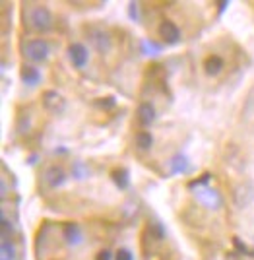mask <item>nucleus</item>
<instances>
[{
  "instance_id": "obj_1",
  "label": "nucleus",
  "mask_w": 254,
  "mask_h": 260,
  "mask_svg": "<svg viewBox=\"0 0 254 260\" xmlns=\"http://www.w3.org/2000/svg\"><path fill=\"white\" fill-rule=\"evenodd\" d=\"M27 25L37 33H47L53 29V14L49 8H45L41 4H33L29 8L27 16Z\"/></svg>"
},
{
  "instance_id": "obj_2",
  "label": "nucleus",
  "mask_w": 254,
  "mask_h": 260,
  "mask_svg": "<svg viewBox=\"0 0 254 260\" xmlns=\"http://www.w3.org/2000/svg\"><path fill=\"white\" fill-rule=\"evenodd\" d=\"M25 56L31 60V62H45L49 58V53H51V47L45 39H29L25 43V49H23Z\"/></svg>"
},
{
  "instance_id": "obj_3",
  "label": "nucleus",
  "mask_w": 254,
  "mask_h": 260,
  "mask_svg": "<svg viewBox=\"0 0 254 260\" xmlns=\"http://www.w3.org/2000/svg\"><path fill=\"white\" fill-rule=\"evenodd\" d=\"M43 107L47 113H51V115H60V113H64L66 111V99L62 98L58 91L55 89H47L43 93Z\"/></svg>"
},
{
  "instance_id": "obj_4",
  "label": "nucleus",
  "mask_w": 254,
  "mask_h": 260,
  "mask_svg": "<svg viewBox=\"0 0 254 260\" xmlns=\"http://www.w3.org/2000/svg\"><path fill=\"white\" fill-rule=\"evenodd\" d=\"M159 37L165 41L167 45H177L180 41V29H178V25L175 22H171V20H163V22L159 23Z\"/></svg>"
},
{
  "instance_id": "obj_5",
  "label": "nucleus",
  "mask_w": 254,
  "mask_h": 260,
  "mask_svg": "<svg viewBox=\"0 0 254 260\" xmlns=\"http://www.w3.org/2000/svg\"><path fill=\"white\" fill-rule=\"evenodd\" d=\"M68 56H70L72 64L76 66V68H86V66H88V60H89V51L86 45L72 43L70 47H68Z\"/></svg>"
},
{
  "instance_id": "obj_6",
  "label": "nucleus",
  "mask_w": 254,
  "mask_h": 260,
  "mask_svg": "<svg viewBox=\"0 0 254 260\" xmlns=\"http://www.w3.org/2000/svg\"><path fill=\"white\" fill-rule=\"evenodd\" d=\"M196 198H198V202L202 206H206L208 210H217V208L223 204V198L217 190H213V188H202L196 192Z\"/></svg>"
},
{
  "instance_id": "obj_7",
  "label": "nucleus",
  "mask_w": 254,
  "mask_h": 260,
  "mask_svg": "<svg viewBox=\"0 0 254 260\" xmlns=\"http://www.w3.org/2000/svg\"><path fill=\"white\" fill-rule=\"evenodd\" d=\"M89 41H91V47L97 51V53L105 54L111 51V37L107 31H103V29H91L89 33Z\"/></svg>"
},
{
  "instance_id": "obj_8",
  "label": "nucleus",
  "mask_w": 254,
  "mask_h": 260,
  "mask_svg": "<svg viewBox=\"0 0 254 260\" xmlns=\"http://www.w3.org/2000/svg\"><path fill=\"white\" fill-rule=\"evenodd\" d=\"M62 239H64V243L70 245V247H78L82 241H84V235H82V229L78 223L74 221H68L62 225Z\"/></svg>"
},
{
  "instance_id": "obj_9",
  "label": "nucleus",
  "mask_w": 254,
  "mask_h": 260,
  "mask_svg": "<svg viewBox=\"0 0 254 260\" xmlns=\"http://www.w3.org/2000/svg\"><path fill=\"white\" fill-rule=\"evenodd\" d=\"M66 179H68L66 171H64L62 167H58V165H53V167H49V169L45 171V183L49 184L51 188L62 186V184L66 183Z\"/></svg>"
},
{
  "instance_id": "obj_10",
  "label": "nucleus",
  "mask_w": 254,
  "mask_h": 260,
  "mask_svg": "<svg viewBox=\"0 0 254 260\" xmlns=\"http://www.w3.org/2000/svg\"><path fill=\"white\" fill-rule=\"evenodd\" d=\"M155 119H157V111L152 103H140V107H138V122L142 124V126H150V124H154Z\"/></svg>"
},
{
  "instance_id": "obj_11",
  "label": "nucleus",
  "mask_w": 254,
  "mask_h": 260,
  "mask_svg": "<svg viewBox=\"0 0 254 260\" xmlns=\"http://www.w3.org/2000/svg\"><path fill=\"white\" fill-rule=\"evenodd\" d=\"M202 66H204V72L208 76H220L221 72H223V68H225V62H223V58H221L220 54H210Z\"/></svg>"
},
{
  "instance_id": "obj_12",
  "label": "nucleus",
  "mask_w": 254,
  "mask_h": 260,
  "mask_svg": "<svg viewBox=\"0 0 254 260\" xmlns=\"http://www.w3.org/2000/svg\"><path fill=\"white\" fill-rule=\"evenodd\" d=\"M20 78H22V82L25 86H37L43 76H41V70H39L37 66L25 64L22 68V72H20Z\"/></svg>"
},
{
  "instance_id": "obj_13",
  "label": "nucleus",
  "mask_w": 254,
  "mask_h": 260,
  "mask_svg": "<svg viewBox=\"0 0 254 260\" xmlns=\"http://www.w3.org/2000/svg\"><path fill=\"white\" fill-rule=\"evenodd\" d=\"M169 167H171V173L173 175L187 173L188 169H190V165H188V157L185 155V153H177V155L169 161Z\"/></svg>"
},
{
  "instance_id": "obj_14",
  "label": "nucleus",
  "mask_w": 254,
  "mask_h": 260,
  "mask_svg": "<svg viewBox=\"0 0 254 260\" xmlns=\"http://www.w3.org/2000/svg\"><path fill=\"white\" fill-rule=\"evenodd\" d=\"M111 179H113V183L117 184V188L119 190H124V188H128V183H130V177H128V171L126 169H115L113 173H111Z\"/></svg>"
},
{
  "instance_id": "obj_15",
  "label": "nucleus",
  "mask_w": 254,
  "mask_h": 260,
  "mask_svg": "<svg viewBox=\"0 0 254 260\" xmlns=\"http://www.w3.org/2000/svg\"><path fill=\"white\" fill-rule=\"evenodd\" d=\"M0 260H16V245L12 239H2L0 243Z\"/></svg>"
},
{
  "instance_id": "obj_16",
  "label": "nucleus",
  "mask_w": 254,
  "mask_h": 260,
  "mask_svg": "<svg viewBox=\"0 0 254 260\" xmlns=\"http://www.w3.org/2000/svg\"><path fill=\"white\" fill-rule=\"evenodd\" d=\"M136 146H138V150H142V152L152 150V146H154V136H152V132H148V130L138 132V134H136Z\"/></svg>"
},
{
  "instance_id": "obj_17",
  "label": "nucleus",
  "mask_w": 254,
  "mask_h": 260,
  "mask_svg": "<svg viewBox=\"0 0 254 260\" xmlns=\"http://www.w3.org/2000/svg\"><path fill=\"white\" fill-rule=\"evenodd\" d=\"M0 228H2V239H10V235H14V225L10 223V219L6 217V214H0Z\"/></svg>"
},
{
  "instance_id": "obj_18",
  "label": "nucleus",
  "mask_w": 254,
  "mask_h": 260,
  "mask_svg": "<svg viewBox=\"0 0 254 260\" xmlns=\"http://www.w3.org/2000/svg\"><path fill=\"white\" fill-rule=\"evenodd\" d=\"M29 128H31V120L27 119L25 115H22L20 120H18V132H20V134H25Z\"/></svg>"
},
{
  "instance_id": "obj_19",
  "label": "nucleus",
  "mask_w": 254,
  "mask_h": 260,
  "mask_svg": "<svg viewBox=\"0 0 254 260\" xmlns=\"http://www.w3.org/2000/svg\"><path fill=\"white\" fill-rule=\"evenodd\" d=\"M115 260H134L132 250H128V249H119V250H117V254H115Z\"/></svg>"
},
{
  "instance_id": "obj_20",
  "label": "nucleus",
  "mask_w": 254,
  "mask_h": 260,
  "mask_svg": "<svg viewBox=\"0 0 254 260\" xmlns=\"http://www.w3.org/2000/svg\"><path fill=\"white\" fill-rule=\"evenodd\" d=\"M210 179H211V175L210 173H206L202 179H196V181H192L190 183V188H194V186H206V184L210 183Z\"/></svg>"
},
{
  "instance_id": "obj_21",
  "label": "nucleus",
  "mask_w": 254,
  "mask_h": 260,
  "mask_svg": "<svg viewBox=\"0 0 254 260\" xmlns=\"http://www.w3.org/2000/svg\"><path fill=\"white\" fill-rule=\"evenodd\" d=\"M97 105L103 109H113L117 105V101H115V98H103L101 101H97Z\"/></svg>"
},
{
  "instance_id": "obj_22",
  "label": "nucleus",
  "mask_w": 254,
  "mask_h": 260,
  "mask_svg": "<svg viewBox=\"0 0 254 260\" xmlns=\"http://www.w3.org/2000/svg\"><path fill=\"white\" fill-rule=\"evenodd\" d=\"M74 177H78V179H84V177H86V167H84L82 163H76V165H74Z\"/></svg>"
},
{
  "instance_id": "obj_23",
  "label": "nucleus",
  "mask_w": 254,
  "mask_h": 260,
  "mask_svg": "<svg viewBox=\"0 0 254 260\" xmlns=\"http://www.w3.org/2000/svg\"><path fill=\"white\" fill-rule=\"evenodd\" d=\"M95 260H113V254H111V250L103 249V250H99V252H97Z\"/></svg>"
},
{
  "instance_id": "obj_24",
  "label": "nucleus",
  "mask_w": 254,
  "mask_h": 260,
  "mask_svg": "<svg viewBox=\"0 0 254 260\" xmlns=\"http://www.w3.org/2000/svg\"><path fill=\"white\" fill-rule=\"evenodd\" d=\"M225 6H227V2H220V10H221V12L225 10Z\"/></svg>"
}]
</instances>
